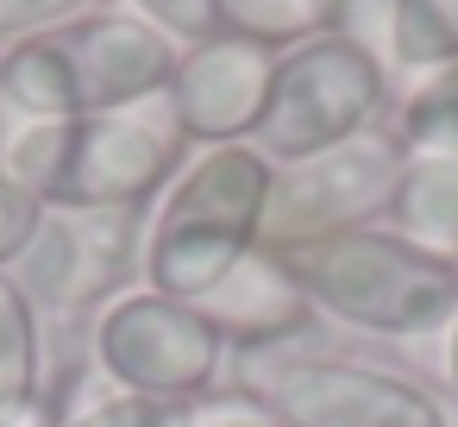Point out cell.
Listing matches in <instances>:
<instances>
[{
    "label": "cell",
    "instance_id": "obj_8",
    "mask_svg": "<svg viewBox=\"0 0 458 427\" xmlns=\"http://www.w3.org/2000/svg\"><path fill=\"white\" fill-rule=\"evenodd\" d=\"M402 176V139L395 126H370L352 145H333L308 164H283L270 183V214H264V252H301L358 226H377L389 214Z\"/></svg>",
    "mask_w": 458,
    "mask_h": 427
},
{
    "label": "cell",
    "instance_id": "obj_17",
    "mask_svg": "<svg viewBox=\"0 0 458 427\" xmlns=\"http://www.w3.org/2000/svg\"><path fill=\"white\" fill-rule=\"evenodd\" d=\"M182 414H189V408H170V402L126 396V389H107V383H101V396L64 408L57 427H182Z\"/></svg>",
    "mask_w": 458,
    "mask_h": 427
},
{
    "label": "cell",
    "instance_id": "obj_6",
    "mask_svg": "<svg viewBox=\"0 0 458 427\" xmlns=\"http://www.w3.org/2000/svg\"><path fill=\"white\" fill-rule=\"evenodd\" d=\"M239 396L276 427H452L427 383L345 352H258L239 364Z\"/></svg>",
    "mask_w": 458,
    "mask_h": 427
},
{
    "label": "cell",
    "instance_id": "obj_15",
    "mask_svg": "<svg viewBox=\"0 0 458 427\" xmlns=\"http://www.w3.org/2000/svg\"><path fill=\"white\" fill-rule=\"evenodd\" d=\"M345 7L352 0H220V32L251 38L283 57L308 38L345 32Z\"/></svg>",
    "mask_w": 458,
    "mask_h": 427
},
{
    "label": "cell",
    "instance_id": "obj_11",
    "mask_svg": "<svg viewBox=\"0 0 458 427\" xmlns=\"http://www.w3.org/2000/svg\"><path fill=\"white\" fill-rule=\"evenodd\" d=\"M195 308H201L208 327L226 339V352H245V358H258V352H289V346L314 327V302L301 295V283L289 277V264H283L276 252H264V245H258L245 264H233Z\"/></svg>",
    "mask_w": 458,
    "mask_h": 427
},
{
    "label": "cell",
    "instance_id": "obj_3",
    "mask_svg": "<svg viewBox=\"0 0 458 427\" xmlns=\"http://www.w3.org/2000/svg\"><path fill=\"white\" fill-rule=\"evenodd\" d=\"M182 158L189 145L157 107L13 126L0 139V170L26 183L51 214H151V201L176 183Z\"/></svg>",
    "mask_w": 458,
    "mask_h": 427
},
{
    "label": "cell",
    "instance_id": "obj_7",
    "mask_svg": "<svg viewBox=\"0 0 458 427\" xmlns=\"http://www.w3.org/2000/svg\"><path fill=\"white\" fill-rule=\"evenodd\" d=\"M226 358H233L226 339L208 327V314L195 302L157 295L145 283L120 289L89 320V371L107 389L151 396L170 408L201 402L226 377Z\"/></svg>",
    "mask_w": 458,
    "mask_h": 427
},
{
    "label": "cell",
    "instance_id": "obj_22",
    "mask_svg": "<svg viewBox=\"0 0 458 427\" xmlns=\"http://www.w3.org/2000/svg\"><path fill=\"white\" fill-rule=\"evenodd\" d=\"M439 371H445V396L458 402V314H452V327L439 339Z\"/></svg>",
    "mask_w": 458,
    "mask_h": 427
},
{
    "label": "cell",
    "instance_id": "obj_21",
    "mask_svg": "<svg viewBox=\"0 0 458 427\" xmlns=\"http://www.w3.org/2000/svg\"><path fill=\"white\" fill-rule=\"evenodd\" d=\"M182 427H276L258 402H245V396H220V402H201V408H189L182 414Z\"/></svg>",
    "mask_w": 458,
    "mask_h": 427
},
{
    "label": "cell",
    "instance_id": "obj_13",
    "mask_svg": "<svg viewBox=\"0 0 458 427\" xmlns=\"http://www.w3.org/2000/svg\"><path fill=\"white\" fill-rule=\"evenodd\" d=\"M38 402H51L38 308L26 302V289L7 270H0V421H13V414H26Z\"/></svg>",
    "mask_w": 458,
    "mask_h": 427
},
{
    "label": "cell",
    "instance_id": "obj_4",
    "mask_svg": "<svg viewBox=\"0 0 458 427\" xmlns=\"http://www.w3.org/2000/svg\"><path fill=\"white\" fill-rule=\"evenodd\" d=\"M276 258L289 264V277L301 283L314 314H327L364 339H395V346L445 339V327L458 314V264L408 245L383 220L301 245V252H276Z\"/></svg>",
    "mask_w": 458,
    "mask_h": 427
},
{
    "label": "cell",
    "instance_id": "obj_9",
    "mask_svg": "<svg viewBox=\"0 0 458 427\" xmlns=\"http://www.w3.org/2000/svg\"><path fill=\"white\" fill-rule=\"evenodd\" d=\"M270 76H276V51L233 38V32H214V38L176 51V70L164 82L157 114L170 120V132L189 151L251 145L264 101H270Z\"/></svg>",
    "mask_w": 458,
    "mask_h": 427
},
{
    "label": "cell",
    "instance_id": "obj_1",
    "mask_svg": "<svg viewBox=\"0 0 458 427\" xmlns=\"http://www.w3.org/2000/svg\"><path fill=\"white\" fill-rule=\"evenodd\" d=\"M176 51L182 45H170L139 13L95 7L45 38L0 51V114H13L20 126H57L157 107Z\"/></svg>",
    "mask_w": 458,
    "mask_h": 427
},
{
    "label": "cell",
    "instance_id": "obj_18",
    "mask_svg": "<svg viewBox=\"0 0 458 427\" xmlns=\"http://www.w3.org/2000/svg\"><path fill=\"white\" fill-rule=\"evenodd\" d=\"M95 7H107V0H0V51H13L26 38H45V32L82 20Z\"/></svg>",
    "mask_w": 458,
    "mask_h": 427
},
{
    "label": "cell",
    "instance_id": "obj_5",
    "mask_svg": "<svg viewBox=\"0 0 458 427\" xmlns=\"http://www.w3.org/2000/svg\"><path fill=\"white\" fill-rule=\"evenodd\" d=\"M389 107V70L370 45H358L352 32H327L308 38L295 51L276 57L270 76V101L258 120V151L283 170V164H308L333 145L364 139Z\"/></svg>",
    "mask_w": 458,
    "mask_h": 427
},
{
    "label": "cell",
    "instance_id": "obj_2",
    "mask_svg": "<svg viewBox=\"0 0 458 427\" xmlns=\"http://www.w3.org/2000/svg\"><path fill=\"white\" fill-rule=\"evenodd\" d=\"M276 164L258 145H220L182 158L176 183L145 214L139 283L176 302H201L233 264L264 245Z\"/></svg>",
    "mask_w": 458,
    "mask_h": 427
},
{
    "label": "cell",
    "instance_id": "obj_12",
    "mask_svg": "<svg viewBox=\"0 0 458 427\" xmlns=\"http://www.w3.org/2000/svg\"><path fill=\"white\" fill-rule=\"evenodd\" d=\"M383 226L402 233L408 245L458 264V158H408L402 151V176H395Z\"/></svg>",
    "mask_w": 458,
    "mask_h": 427
},
{
    "label": "cell",
    "instance_id": "obj_19",
    "mask_svg": "<svg viewBox=\"0 0 458 427\" xmlns=\"http://www.w3.org/2000/svg\"><path fill=\"white\" fill-rule=\"evenodd\" d=\"M45 214H51V208H45L26 183H13L7 170H0V270H7V277H13V264L32 252Z\"/></svg>",
    "mask_w": 458,
    "mask_h": 427
},
{
    "label": "cell",
    "instance_id": "obj_20",
    "mask_svg": "<svg viewBox=\"0 0 458 427\" xmlns=\"http://www.w3.org/2000/svg\"><path fill=\"white\" fill-rule=\"evenodd\" d=\"M126 13L157 26L170 45H201L220 32V0H126Z\"/></svg>",
    "mask_w": 458,
    "mask_h": 427
},
{
    "label": "cell",
    "instance_id": "obj_14",
    "mask_svg": "<svg viewBox=\"0 0 458 427\" xmlns=\"http://www.w3.org/2000/svg\"><path fill=\"white\" fill-rule=\"evenodd\" d=\"M383 64H395L408 82L452 70L458 64V0H389Z\"/></svg>",
    "mask_w": 458,
    "mask_h": 427
},
{
    "label": "cell",
    "instance_id": "obj_16",
    "mask_svg": "<svg viewBox=\"0 0 458 427\" xmlns=\"http://www.w3.org/2000/svg\"><path fill=\"white\" fill-rule=\"evenodd\" d=\"M395 139L408 158H458V64L408 82L395 107Z\"/></svg>",
    "mask_w": 458,
    "mask_h": 427
},
{
    "label": "cell",
    "instance_id": "obj_10",
    "mask_svg": "<svg viewBox=\"0 0 458 427\" xmlns=\"http://www.w3.org/2000/svg\"><path fill=\"white\" fill-rule=\"evenodd\" d=\"M145 214H45L32 252L13 264V283L32 308H101L139 270Z\"/></svg>",
    "mask_w": 458,
    "mask_h": 427
}]
</instances>
